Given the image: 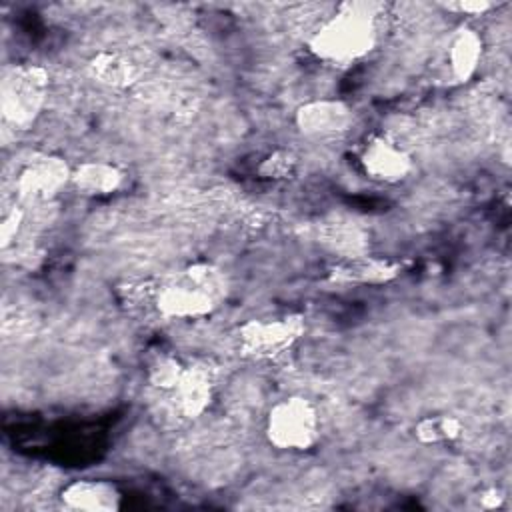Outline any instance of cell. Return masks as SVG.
<instances>
[{
    "label": "cell",
    "mask_w": 512,
    "mask_h": 512,
    "mask_svg": "<svg viewBox=\"0 0 512 512\" xmlns=\"http://www.w3.org/2000/svg\"><path fill=\"white\" fill-rule=\"evenodd\" d=\"M378 42V6L344 2L308 38V50L332 66H350L366 58Z\"/></svg>",
    "instance_id": "1"
},
{
    "label": "cell",
    "mask_w": 512,
    "mask_h": 512,
    "mask_svg": "<svg viewBox=\"0 0 512 512\" xmlns=\"http://www.w3.org/2000/svg\"><path fill=\"white\" fill-rule=\"evenodd\" d=\"M226 298V278L220 268L196 262L168 278L156 292V310L166 318L188 320L212 314Z\"/></svg>",
    "instance_id": "2"
},
{
    "label": "cell",
    "mask_w": 512,
    "mask_h": 512,
    "mask_svg": "<svg viewBox=\"0 0 512 512\" xmlns=\"http://www.w3.org/2000/svg\"><path fill=\"white\" fill-rule=\"evenodd\" d=\"M48 84L50 76L38 64H18L6 70L0 82L2 118L16 128L32 126L46 104Z\"/></svg>",
    "instance_id": "3"
},
{
    "label": "cell",
    "mask_w": 512,
    "mask_h": 512,
    "mask_svg": "<svg viewBox=\"0 0 512 512\" xmlns=\"http://www.w3.org/2000/svg\"><path fill=\"white\" fill-rule=\"evenodd\" d=\"M264 432L268 444L276 450H308L320 436L318 410L304 396L282 398L268 410Z\"/></svg>",
    "instance_id": "4"
},
{
    "label": "cell",
    "mask_w": 512,
    "mask_h": 512,
    "mask_svg": "<svg viewBox=\"0 0 512 512\" xmlns=\"http://www.w3.org/2000/svg\"><path fill=\"white\" fill-rule=\"evenodd\" d=\"M304 318L288 314L280 318H250L238 328V346L250 358H274L290 350L304 334Z\"/></svg>",
    "instance_id": "5"
},
{
    "label": "cell",
    "mask_w": 512,
    "mask_h": 512,
    "mask_svg": "<svg viewBox=\"0 0 512 512\" xmlns=\"http://www.w3.org/2000/svg\"><path fill=\"white\" fill-rule=\"evenodd\" d=\"M72 182L70 164L56 154H38L26 162L16 178V192L24 202L56 198Z\"/></svg>",
    "instance_id": "6"
},
{
    "label": "cell",
    "mask_w": 512,
    "mask_h": 512,
    "mask_svg": "<svg viewBox=\"0 0 512 512\" xmlns=\"http://www.w3.org/2000/svg\"><path fill=\"white\" fill-rule=\"evenodd\" d=\"M294 124L308 138H332L352 128L354 110L342 100L318 98L296 108Z\"/></svg>",
    "instance_id": "7"
},
{
    "label": "cell",
    "mask_w": 512,
    "mask_h": 512,
    "mask_svg": "<svg viewBox=\"0 0 512 512\" xmlns=\"http://www.w3.org/2000/svg\"><path fill=\"white\" fill-rule=\"evenodd\" d=\"M362 170L368 178L382 184H398L406 180L414 168L412 156L394 140L376 136L360 154Z\"/></svg>",
    "instance_id": "8"
},
{
    "label": "cell",
    "mask_w": 512,
    "mask_h": 512,
    "mask_svg": "<svg viewBox=\"0 0 512 512\" xmlns=\"http://www.w3.org/2000/svg\"><path fill=\"white\" fill-rule=\"evenodd\" d=\"M402 270L404 262L358 254L336 262L328 270V282L340 286H378L396 280L402 274Z\"/></svg>",
    "instance_id": "9"
},
{
    "label": "cell",
    "mask_w": 512,
    "mask_h": 512,
    "mask_svg": "<svg viewBox=\"0 0 512 512\" xmlns=\"http://www.w3.org/2000/svg\"><path fill=\"white\" fill-rule=\"evenodd\" d=\"M174 404L186 418H200L214 400V380L206 366H186L172 390Z\"/></svg>",
    "instance_id": "10"
},
{
    "label": "cell",
    "mask_w": 512,
    "mask_h": 512,
    "mask_svg": "<svg viewBox=\"0 0 512 512\" xmlns=\"http://www.w3.org/2000/svg\"><path fill=\"white\" fill-rule=\"evenodd\" d=\"M66 508L82 512H118L122 508L120 490L108 480H74L60 492Z\"/></svg>",
    "instance_id": "11"
},
{
    "label": "cell",
    "mask_w": 512,
    "mask_h": 512,
    "mask_svg": "<svg viewBox=\"0 0 512 512\" xmlns=\"http://www.w3.org/2000/svg\"><path fill=\"white\" fill-rule=\"evenodd\" d=\"M484 52V42L478 30L470 26H460L446 48V68H448V78L456 84L468 82L482 60Z\"/></svg>",
    "instance_id": "12"
},
{
    "label": "cell",
    "mask_w": 512,
    "mask_h": 512,
    "mask_svg": "<svg viewBox=\"0 0 512 512\" xmlns=\"http://www.w3.org/2000/svg\"><path fill=\"white\" fill-rule=\"evenodd\" d=\"M86 72L94 82L108 88H118V90L134 86L142 74L136 60H132L126 54L110 52V50L96 52L88 60Z\"/></svg>",
    "instance_id": "13"
},
{
    "label": "cell",
    "mask_w": 512,
    "mask_h": 512,
    "mask_svg": "<svg viewBox=\"0 0 512 512\" xmlns=\"http://www.w3.org/2000/svg\"><path fill=\"white\" fill-rule=\"evenodd\" d=\"M124 182V172L104 160H88L72 168V186L84 196H108Z\"/></svg>",
    "instance_id": "14"
},
{
    "label": "cell",
    "mask_w": 512,
    "mask_h": 512,
    "mask_svg": "<svg viewBox=\"0 0 512 512\" xmlns=\"http://www.w3.org/2000/svg\"><path fill=\"white\" fill-rule=\"evenodd\" d=\"M464 434V424L452 414L424 416L414 426V436L420 444H444L454 442Z\"/></svg>",
    "instance_id": "15"
},
{
    "label": "cell",
    "mask_w": 512,
    "mask_h": 512,
    "mask_svg": "<svg viewBox=\"0 0 512 512\" xmlns=\"http://www.w3.org/2000/svg\"><path fill=\"white\" fill-rule=\"evenodd\" d=\"M184 368L186 366L174 356H158L148 368V382L158 390L172 392L174 386L178 384Z\"/></svg>",
    "instance_id": "16"
},
{
    "label": "cell",
    "mask_w": 512,
    "mask_h": 512,
    "mask_svg": "<svg viewBox=\"0 0 512 512\" xmlns=\"http://www.w3.org/2000/svg\"><path fill=\"white\" fill-rule=\"evenodd\" d=\"M296 168H298V158L292 152L276 150L260 162L258 174L268 180H286L296 172Z\"/></svg>",
    "instance_id": "17"
},
{
    "label": "cell",
    "mask_w": 512,
    "mask_h": 512,
    "mask_svg": "<svg viewBox=\"0 0 512 512\" xmlns=\"http://www.w3.org/2000/svg\"><path fill=\"white\" fill-rule=\"evenodd\" d=\"M24 224V210L14 206L8 214H4L2 222H0V246L6 250L18 236L20 228Z\"/></svg>",
    "instance_id": "18"
},
{
    "label": "cell",
    "mask_w": 512,
    "mask_h": 512,
    "mask_svg": "<svg viewBox=\"0 0 512 512\" xmlns=\"http://www.w3.org/2000/svg\"><path fill=\"white\" fill-rule=\"evenodd\" d=\"M440 6L464 16H482L488 10H492L496 4L490 0H456V2H440Z\"/></svg>",
    "instance_id": "19"
},
{
    "label": "cell",
    "mask_w": 512,
    "mask_h": 512,
    "mask_svg": "<svg viewBox=\"0 0 512 512\" xmlns=\"http://www.w3.org/2000/svg\"><path fill=\"white\" fill-rule=\"evenodd\" d=\"M478 502H480V508H484V510H496L504 504V494L496 488H490L478 496Z\"/></svg>",
    "instance_id": "20"
}]
</instances>
